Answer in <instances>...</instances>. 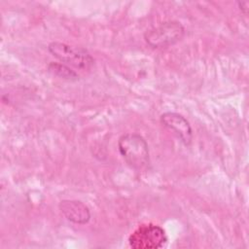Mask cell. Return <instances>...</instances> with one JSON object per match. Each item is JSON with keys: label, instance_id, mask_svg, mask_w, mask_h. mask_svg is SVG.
Masks as SVG:
<instances>
[{"label": "cell", "instance_id": "obj_2", "mask_svg": "<svg viewBox=\"0 0 249 249\" xmlns=\"http://www.w3.org/2000/svg\"><path fill=\"white\" fill-rule=\"evenodd\" d=\"M48 51L62 63L69 64L82 71L90 70L94 64L91 54L81 47H74L61 42H52L48 46Z\"/></svg>", "mask_w": 249, "mask_h": 249}, {"label": "cell", "instance_id": "obj_3", "mask_svg": "<svg viewBox=\"0 0 249 249\" xmlns=\"http://www.w3.org/2000/svg\"><path fill=\"white\" fill-rule=\"evenodd\" d=\"M185 34V28L177 20H167L147 30L144 34L146 43L156 49L166 48L179 42Z\"/></svg>", "mask_w": 249, "mask_h": 249}, {"label": "cell", "instance_id": "obj_7", "mask_svg": "<svg viewBox=\"0 0 249 249\" xmlns=\"http://www.w3.org/2000/svg\"><path fill=\"white\" fill-rule=\"evenodd\" d=\"M48 70L53 75L57 76V77L62 78V79H65V80H71L72 81V80H78L79 79V75L64 63L51 62L48 65Z\"/></svg>", "mask_w": 249, "mask_h": 249}, {"label": "cell", "instance_id": "obj_5", "mask_svg": "<svg viewBox=\"0 0 249 249\" xmlns=\"http://www.w3.org/2000/svg\"><path fill=\"white\" fill-rule=\"evenodd\" d=\"M160 123L168 129L174 131L185 145L191 144L193 129L189 121L184 116L175 112H165L160 116Z\"/></svg>", "mask_w": 249, "mask_h": 249}, {"label": "cell", "instance_id": "obj_4", "mask_svg": "<svg viewBox=\"0 0 249 249\" xmlns=\"http://www.w3.org/2000/svg\"><path fill=\"white\" fill-rule=\"evenodd\" d=\"M167 241L164 230L154 224H145L134 230L129 237V246L133 249H158Z\"/></svg>", "mask_w": 249, "mask_h": 249}, {"label": "cell", "instance_id": "obj_8", "mask_svg": "<svg viewBox=\"0 0 249 249\" xmlns=\"http://www.w3.org/2000/svg\"><path fill=\"white\" fill-rule=\"evenodd\" d=\"M237 4H238V6H239V9L241 10V12L243 13V14H247V11H248V2H237Z\"/></svg>", "mask_w": 249, "mask_h": 249}, {"label": "cell", "instance_id": "obj_1", "mask_svg": "<svg viewBox=\"0 0 249 249\" xmlns=\"http://www.w3.org/2000/svg\"><path fill=\"white\" fill-rule=\"evenodd\" d=\"M118 148L121 156L131 168L141 170L149 164L148 143L140 134H123L118 140Z\"/></svg>", "mask_w": 249, "mask_h": 249}, {"label": "cell", "instance_id": "obj_6", "mask_svg": "<svg viewBox=\"0 0 249 249\" xmlns=\"http://www.w3.org/2000/svg\"><path fill=\"white\" fill-rule=\"evenodd\" d=\"M59 210L71 223L85 225L90 220V211L82 201L76 199H63L59 202Z\"/></svg>", "mask_w": 249, "mask_h": 249}]
</instances>
